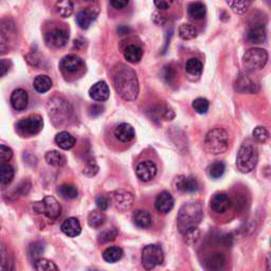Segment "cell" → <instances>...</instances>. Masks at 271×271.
Masks as SVG:
<instances>
[{
    "label": "cell",
    "instance_id": "6da1fadb",
    "mask_svg": "<svg viewBox=\"0 0 271 271\" xmlns=\"http://www.w3.org/2000/svg\"><path fill=\"white\" fill-rule=\"evenodd\" d=\"M114 85L117 93L125 101H135L139 94V82L136 72L124 64L114 70Z\"/></svg>",
    "mask_w": 271,
    "mask_h": 271
},
{
    "label": "cell",
    "instance_id": "7a4b0ae2",
    "mask_svg": "<svg viewBox=\"0 0 271 271\" xmlns=\"http://www.w3.org/2000/svg\"><path fill=\"white\" fill-rule=\"evenodd\" d=\"M203 210L201 203L192 201L184 203L177 215V227L179 232L183 235L188 231L197 228L202 220Z\"/></svg>",
    "mask_w": 271,
    "mask_h": 271
},
{
    "label": "cell",
    "instance_id": "3957f363",
    "mask_svg": "<svg viewBox=\"0 0 271 271\" xmlns=\"http://www.w3.org/2000/svg\"><path fill=\"white\" fill-rule=\"evenodd\" d=\"M204 148L212 155H220L229 148V135L224 128H213L204 139Z\"/></svg>",
    "mask_w": 271,
    "mask_h": 271
},
{
    "label": "cell",
    "instance_id": "277c9868",
    "mask_svg": "<svg viewBox=\"0 0 271 271\" xmlns=\"http://www.w3.org/2000/svg\"><path fill=\"white\" fill-rule=\"evenodd\" d=\"M258 161V151L254 144L245 142L238 149L236 156L237 170L242 173H250L254 170Z\"/></svg>",
    "mask_w": 271,
    "mask_h": 271
},
{
    "label": "cell",
    "instance_id": "5b68a950",
    "mask_svg": "<svg viewBox=\"0 0 271 271\" xmlns=\"http://www.w3.org/2000/svg\"><path fill=\"white\" fill-rule=\"evenodd\" d=\"M48 113L54 124H63L70 117V106L67 101L60 97H53L48 103Z\"/></svg>",
    "mask_w": 271,
    "mask_h": 271
},
{
    "label": "cell",
    "instance_id": "8992f818",
    "mask_svg": "<svg viewBox=\"0 0 271 271\" xmlns=\"http://www.w3.org/2000/svg\"><path fill=\"white\" fill-rule=\"evenodd\" d=\"M165 262V253L159 245H147L142 250L141 263L146 270H153Z\"/></svg>",
    "mask_w": 271,
    "mask_h": 271
},
{
    "label": "cell",
    "instance_id": "52a82bcc",
    "mask_svg": "<svg viewBox=\"0 0 271 271\" xmlns=\"http://www.w3.org/2000/svg\"><path fill=\"white\" fill-rule=\"evenodd\" d=\"M268 62V53L262 48H252L246 51L243 58V63L247 71L259 70L265 67Z\"/></svg>",
    "mask_w": 271,
    "mask_h": 271
},
{
    "label": "cell",
    "instance_id": "ba28073f",
    "mask_svg": "<svg viewBox=\"0 0 271 271\" xmlns=\"http://www.w3.org/2000/svg\"><path fill=\"white\" fill-rule=\"evenodd\" d=\"M42 127H44L42 118L39 115H32L17 122L16 131L23 137H32L40 133Z\"/></svg>",
    "mask_w": 271,
    "mask_h": 271
},
{
    "label": "cell",
    "instance_id": "9c48e42d",
    "mask_svg": "<svg viewBox=\"0 0 271 271\" xmlns=\"http://www.w3.org/2000/svg\"><path fill=\"white\" fill-rule=\"evenodd\" d=\"M60 68L66 77L78 78L85 70V63L75 54H68V56L62 59Z\"/></svg>",
    "mask_w": 271,
    "mask_h": 271
},
{
    "label": "cell",
    "instance_id": "30bf717a",
    "mask_svg": "<svg viewBox=\"0 0 271 271\" xmlns=\"http://www.w3.org/2000/svg\"><path fill=\"white\" fill-rule=\"evenodd\" d=\"M33 210L37 213L46 215L50 220H57L60 218L62 207L53 196H47L42 200L35 202L33 204Z\"/></svg>",
    "mask_w": 271,
    "mask_h": 271
},
{
    "label": "cell",
    "instance_id": "8fae6325",
    "mask_svg": "<svg viewBox=\"0 0 271 271\" xmlns=\"http://www.w3.org/2000/svg\"><path fill=\"white\" fill-rule=\"evenodd\" d=\"M108 198H110L111 204L119 212H126L134 204L133 194L122 189L112 192Z\"/></svg>",
    "mask_w": 271,
    "mask_h": 271
},
{
    "label": "cell",
    "instance_id": "7c38bea8",
    "mask_svg": "<svg viewBox=\"0 0 271 271\" xmlns=\"http://www.w3.org/2000/svg\"><path fill=\"white\" fill-rule=\"evenodd\" d=\"M235 89L241 93H256L259 89V85L252 72L245 71L237 77Z\"/></svg>",
    "mask_w": 271,
    "mask_h": 271
},
{
    "label": "cell",
    "instance_id": "4fadbf2b",
    "mask_svg": "<svg viewBox=\"0 0 271 271\" xmlns=\"http://www.w3.org/2000/svg\"><path fill=\"white\" fill-rule=\"evenodd\" d=\"M69 34L63 29H54L49 31L45 35L46 45L52 49H60L67 45Z\"/></svg>",
    "mask_w": 271,
    "mask_h": 271
},
{
    "label": "cell",
    "instance_id": "5bb4252c",
    "mask_svg": "<svg viewBox=\"0 0 271 271\" xmlns=\"http://www.w3.org/2000/svg\"><path fill=\"white\" fill-rule=\"evenodd\" d=\"M136 175L141 181L148 182L156 177L157 167L154 162L150 160L140 162L136 168Z\"/></svg>",
    "mask_w": 271,
    "mask_h": 271
},
{
    "label": "cell",
    "instance_id": "9a60e30c",
    "mask_svg": "<svg viewBox=\"0 0 271 271\" xmlns=\"http://www.w3.org/2000/svg\"><path fill=\"white\" fill-rule=\"evenodd\" d=\"M211 208L215 213L219 214H224L228 210L231 208L232 202L229 197V195L225 192H220L213 195V197L211 198Z\"/></svg>",
    "mask_w": 271,
    "mask_h": 271
},
{
    "label": "cell",
    "instance_id": "2e32d148",
    "mask_svg": "<svg viewBox=\"0 0 271 271\" xmlns=\"http://www.w3.org/2000/svg\"><path fill=\"white\" fill-rule=\"evenodd\" d=\"M175 189L183 193H196L199 190V183L193 176H179L175 179Z\"/></svg>",
    "mask_w": 271,
    "mask_h": 271
},
{
    "label": "cell",
    "instance_id": "e0dca14e",
    "mask_svg": "<svg viewBox=\"0 0 271 271\" xmlns=\"http://www.w3.org/2000/svg\"><path fill=\"white\" fill-rule=\"evenodd\" d=\"M175 200L172 194L168 191L161 192L155 200V208L161 214H168L174 208Z\"/></svg>",
    "mask_w": 271,
    "mask_h": 271
},
{
    "label": "cell",
    "instance_id": "ac0fdd59",
    "mask_svg": "<svg viewBox=\"0 0 271 271\" xmlns=\"http://www.w3.org/2000/svg\"><path fill=\"white\" fill-rule=\"evenodd\" d=\"M267 34H266V29L265 26L262 24H254L250 28L248 29L246 33V38L247 40L250 42V44H263L266 40Z\"/></svg>",
    "mask_w": 271,
    "mask_h": 271
},
{
    "label": "cell",
    "instance_id": "d6986e66",
    "mask_svg": "<svg viewBox=\"0 0 271 271\" xmlns=\"http://www.w3.org/2000/svg\"><path fill=\"white\" fill-rule=\"evenodd\" d=\"M110 95V87L103 81L93 84L89 89V96L95 102H105L108 100Z\"/></svg>",
    "mask_w": 271,
    "mask_h": 271
},
{
    "label": "cell",
    "instance_id": "ffe728a7",
    "mask_svg": "<svg viewBox=\"0 0 271 271\" xmlns=\"http://www.w3.org/2000/svg\"><path fill=\"white\" fill-rule=\"evenodd\" d=\"M96 16H97L96 10L92 8H86L80 11L75 20H77V24L80 26L81 29L87 30L91 26L93 21L96 19Z\"/></svg>",
    "mask_w": 271,
    "mask_h": 271
},
{
    "label": "cell",
    "instance_id": "44dd1931",
    "mask_svg": "<svg viewBox=\"0 0 271 271\" xmlns=\"http://www.w3.org/2000/svg\"><path fill=\"white\" fill-rule=\"evenodd\" d=\"M203 266L207 271H223L226 266V257L223 253H212L204 259Z\"/></svg>",
    "mask_w": 271,
    "mask_h": 271
},
{
    "label": "cell",
    "instance_id": "7402d4cb",
    "mask_svg": "<svg viewBox=\"0 0 271 271\" xmlns=\"http://www.w3.org/2000/svg\"><path fill=\"white\" fill-rule=\"evenodd\" d=\"M116 138L122 143H128L133 141L136 137V133L134 127L128 123L119 124L115 129Z\"/></svg>",
    "mask_w": 271,
    "mask_h": 271
},
{
    "label": "cell",
    "instance_id": "603a6c76",
    "mask_svg": "<svg viewBox=\"0 0 271 271\" xmlns=\"http://www.w3.org/2000/svg\"><path fill=\"white\" fill-rule=\"evenodd\" d=\"M62 232L68 237H77L82 232V226L78 219L69 218L62 224Z\"/></svg>",
    "mask_w": 271,
    "mask_h": 271
},
{
    "label": "cell",
    "instance_id": "cb8c5ba5",
    "mask_svg": "<svg viewBox=\"0 0 271 271\" xmlns=\"http://www.w3.org/2000/svg\"><path fill=\"white\" fill-rule=\"evenodd\" d=\"M29 103V95L28 92L24 89H16L11 95V105L13 106L16 111H24L27 108Z\"/></svg>",
    "mask_w": 271,
    "mask_h": 271
},
{
    "label": "cell",
    "instance_id": "d4e9b609",
    "mask_svg": "<svg viewBox=\"0 0 271 271\" xmlns=\"http://www.w3.org/2000/svg\"><path fill=\"white\" fill-rule=\"evenodd\" d=\"M133 222L140 229H149L151 225H153L151 215L145 210L135 211L133 214Z\"/></svg>",
    "mask_w": 271,
    "mask_h": 271
},
{
    "label": "cell",
    "instance_id": "484cf974",
    "mask_svg": "<svg viewBox=\"0 0 271 271\" xmlns=\"http://www.w3.org/2000/svg\"><path fill=\"white\" fill-rule=\"evenodd\" d=\"M75 142H77V140L68 132H61L56 136V143L62 149H71L75 145Z\"/></svg>",
    "mask_w": 271,
    "mask_h": 271
},
{
    "label": "cell",
    "instance_id": "4316f807",
    "mask_svg": "<svg viewBox=\"0 0 271 271\" xmlns=\"http://www.w3.org/2000/svg\"><path fill=\"white\" fill-rule=\"evenodd\" d=\"M142 56H143V50L137 45H129L126 47L124 51L125 60L132 64L139 63L141 59H142Z\"/></svg>",
    "mask_w": 271,
    "mask_h": 271
},
{
    "label": "cell",
    "instance_id": "83f0119b",
    "mask_svg": "<svg viewBox=\"0 0 271 271\" xmlns=\"http://www.w3.org/2000/svg\"><path fill=\"white\" fill-rule=\"evenodd\" d=\"M189 16L194 20H201L204 18L205 13H207V8L202 3H192L188 9Z\"/></svg>",
    "mask_w": 271,
    "mask_h": 271
},
{
    "label": "cell",
    "instance_id": "f1b7e54d",
    "mask_svg": "<svg viewBox=\"0 0 271 271\" xmlns=\"http://www.w3.org/2000/svg\"><path fill=\"white\" fill-rule=\"evenodd\" d=\"M123 256V250L120 247H110L103 252V258L107 263H117Z\"/></svg>",
    "mask_w": 271,
    "mask_h": 271
},
{
    "label": "cell",
    "instance_id": "f546056e",
    "mask_svg": "<svg viewBox=\"0 0 271 271\" xmlns=\"http://www.w3.org/2000/svg\"><path fill=\"white\" fill-rule=\"evenodd\" d=\"M0 34H2L3 39L10 44V40L15 36V25L11 20H2L0 21Z\"/></svg>",
    "mask_w": 271,
    "mask_h": 271
},
{
    "label": "cell",
    "instance_id": "4dcf8cb0",
    "mask_svg": "<svg viewBox=\"0 0 271 271\" xmlns=\"http://www.w3.org/2000/svg\"><path fill=\"white\" fill-rule=\"evenodd\" d=\"M34 89L39 93H45L49 91L52 87V80L48 75H38L33 82Z\"/></svg>",
    "mask_w": 271,
    "mask_h": 271
},
{
    "label": "cell",
    "instance_id": "1f68e13d",
    "mask_svg": "<svg viewBox=\"0 0 271 271\" xmlns=\"http://www.w3.org/2000/svg\"><path fill=\"white\" fill-rule=\"evenodd\" d=\"M45 159L49 166L56 167V168H61L66 164V158H65V156L58 150L48 151L45 156Z\"/></svg>",
    "mask_w": 271,
    "mask_h": 271
},
{
    "label": "cell",
    "instance_id": "d6a6232c",
    "mask_svg": "<svg viewBox=\"0 0 271 271\" xmlns=\"http://www.w3.org/2000/svg\"><path fill=\"white\" fill-rule=\"evenodd\" d=\"M15 177V170L9 164L0 165V183L10 184Z\"/></svg>",
    "mask_w": 271,
    "mask_h": 271
},
{
    "label": "cell",
    "instance_id": "836d02e7",
    "mask_svg": "<svg viewBox=\"0 0 271 271\" xmlns=\"http://www.w3.org/2000/svg\"><path fill=\"white\" fill-rule=\"evenodd\" d=\"M202 63L198 60V59H190L187 61L186 63V71L188 72V74L192 75V77L198 78L202 73Z\"/></svg>",
    "mask_w": 271,
    "mask_h": 271
},
{
    "label": "cell",
    "instance_id": "e575fe53",
    "mask_svg": "<svg viewBox=\"0 0 271 271\" xmlns=\"http://www.w3.org/2000/svg\"><path fill=\"white\" fill-rule=\"evenodd\" d=\"M106 221L105 215L102 211H91L88 215V225L93 229H99Z\"/></svg>",
    "mask_w": 271,
    "mask_h": 271
},
{
    "label": "cell",
    "instance_id": "d590c367",
    "mask_svg": "<svg viewBox=\"0 0 271 271\" xmlns=\"http://www.w3.org/2000/svg\"><path fill=\"white\" fill-rule=\"evenodd\" d=\"M119 234V231L117 228H107V229L103 230L99 235H97V242L100 244H106L110 242H114Z\"/></svg>",
    "mask_w": 271,
    "mask_h": 271
},
{
    "label": "cell",
    "instance_id": "8d00e7d4",
    "mask_svg": "<svg viewBox=\"0 0 271 271\" xmlns=\"http://www.w3.org/2000/svg\"><path fill=\"white\" fill-rule=\"evenodd\" d=\"M226 171V166L222 161H215L208 168V174L213 179L221 178Z\"/></svg>",
    "mask_w": 271,
    "mask_h": 271
},
{
    "label": "cell",
    "instance_id": "74e56055",
    "mask_svg": "<svg viewBox=\"0 0 271 271\" xmlns=\"http://www.w3.org/2000/svg\"><path fill=\"white\" fill-rule=\"evenodd\" d=\"M59 194L65 199H74L78 197L79 192L72 184H62L58 189Z\"/></svg>",
    "mask_w": 271,
    "mask_h": 271
},
{
    "label": "cell",
    "instance_id": "f35d334b",
    "mask_svg": "<svg viewBox=\"0 0 271 271\" xmlns=\"http://www.w3.org/2000/svg\"><path fill=\"white\" fill-rule=\"evenodd\" d=\"M179 36L184 40H191L197 36V30L193 25L183 24L179 28Z\"/></svg>",
    "mask_w": 271,
    "mask_h": 271
},
{
    "label": "cell",
    "instance_id": "ab89813d",
    "mask_svg": "<svg viewBox=\"0 0 271 271\" xmlns=\"http://www.w3.org/2000/svg\"><path fill=\"white\" fill-rule=\"evenodd\" d=\"M34 267L36 271H59L58 266L47 258L39 257L35 259Z\"/></svg>",
    "mask_w": 271,
    "mask_h": 271
},
{
    "label": "cell",
    "instance_id": "60d3db41",
    "mask_svg": "<svg viewBox=\"0 0 271 271\" xmlns=\"http://www.w3.org/2000/svg\"><path fill=\"white\" fill-rule=\"evenodd\" d=\"M56 8H57L58 13L62 17L66 18V17H69L73 13L74 5L72 2H69V0H65V2H59Z\"/></svg>",
    "mask_w": 271,
    "mask_h": 271
},
{
    "label": "cell",
    "instance_id": "b9f144b4",
    "mask_svg": "<svg viewBox=\"0 0 271 271\" xmlns=\"http://www.w3.org/2000/svg\"><path fill=\"white\" fill-rule=\"evenodd\" d=\"M192 107L194 108V111L198 114H207L210 107V103L207 99H203V97H197L195 99L192 103Z\"/></svg>",
    "mask_w": 271,
    "mask_h": 271
},
{
    "label": "cell",
    "instance_id": "7bdbcfd3",
    "mask_svg": "<svg viewBox=\"0 0 271 271\" xmlns=\"http://www.w3.org/2000/svg\"><path fill=\"white\" fill-rule=\"evenodd\" d=\"M234 13L236 14H243L248 10V8L251 6L250 2H245V0H238V2H227Z\"/></svg>",
    "mask_w": 271,
    "mask_h": 271
},
{
    "label": "cell",
    "instance_id": "ee69618b",
    "mask_svg": "<svg viewBox=\"0 0 271 271\" xmlns=\"http://www.w3.org/2000/svg\"><path fill=\"white\" fill-rule=\"evenodd\" d=\"M252 135H253V138L259 143H265L269 139V132L264 126L255 127Z\"/></svg>",
    "mask_w": 271,
    "mask_h": 271
},
{
    "label": "cell",
    "instance_id": "f6af8a7d",
    "mask_svg": "<svg viewBox=\"0 0 271 271\" xmlns=\"http://www.w3.org/2000/svg\"><path fill=\"white\" fill-rule=\"evenodd\" d=\"M11 258H12V255L9 254L7 247L4 244H0V271L4 270Z\"/></svg>",
    "mask_w": 271,
    "mask_h": 271
},
{
    "label": "cell",
    "instance_id": "bcb514c9",
    "mask_svg": "<svg viewBox=\"0 0 271 271\" xmlns=\"http://www.w3.org/2000/svg\"><path fill=\"white\" fill-rule=\"evenodd\" d=\"M13 157V150L7 145H0V164H7Z\"/></svg>",
    "mask_w": 271,
    "mask_h": 271
},
{
    "label": "cell",
    "instance_id": "7dc6e473",
    "mask_svg": "<svg viewBox=\"0 0 271 271\" xmlns=\"http://www.w3.org/2000/svg\"><path fill=\"white\" fill-rule=\"evenodd\" d=\"M199 235H200V232L197 228H195V229H192V230L188 231L187 233L183 234L184 241H186V243H188L190 245H193L194 243H196L199 238Z\"/></svg>",
    "mask_w": 271,
    "mask_h": 271
},
{
    "label": "cell",
    "instance_id": "c3c4849f",
    "mask_svg": "<svg viewBox=\"0 0 271 271\" xmlns=\"http://www.w3.org/2000/svg\"><path fill=\"white\" fill-rule=\"evenodd\" d=\"M99 172V167L96 166V164L94 161H88L87 162V165H86L83 173L86 175V176H88V177H92L94 176L96 173Z\"/></svg>",
    "mask_w": 271,
    "mask_h": 271
},
{
    "label": "cell",
    "instance_id": "681fc988",
    "mask_svg": "<svg viewBox=\"0 0 271 271\" xmlns=\"http://www.w3.org/2000/svg\"><path fill=\"white\" fill-rule=\"evenodd\" d=\"M95 203L97 205V208H99L100 211H102V212L106 211L111 205L110 198H108V196H104V195H100V196H97L95 199Z\"/></svg>",
    "mask_w": 271,
    "mask_h": 271
},
{
    "label": "cell",
    "instance_id": "f907efd6",
    "mask_svg": "<svg viewBox=\"0 0 271 271\" xmlns=\"http://www.w3.org/2000/svg\"><path fill=\"white\" fill-rule=\"evenodd\" d=\"M31 190V182L29 180H24L23 182H20L17 188H16V193L19 196H25Z\"/></svg>",
    "mask_w": 271,
    "mask_h": 271
},
{
    "label": "cell",
    "instance_id": "816d5d0a",
    "mask_svg": "<svg viewBox=\"0 0 271 271\" xmlns=\"http://www.w3.org/2000/svg\"><path fill=\"white\" fill-rule=\"evenodd\" d=\"M11 67H12V63L10 60H0V78L5 77V75L10 71Z\"/></svg>",
    "mask_w": 271,
    "mask_h": 271
},
{
    "label": "cell",
    "instance_id": "f5cc1de1",
    "mask_svg": "<svg viewBox=\"0 0 271 271\" xmlns=\"http://www.w3.org/2000/svg\"><path fill=\"white\" fill-rule=\"evenodd\" d=\"M175 77V71L171 66H167L164 69V78L165 80H167L168 82H171Z\"/></svg>",
    "mask_w": 271,
    "mask_h": 271
},
{
    "label": "cell",
    "instance_id": "db71d44e",
    "mask_svg": "<svg viewBox=\"0 0 271 271\" xmlns=\"http://www.w3.org/2000/svg\"><path fill=\"white\" fill-rule=\"evenodd\" d=\"M103 106L102 105H99V104H94L90 107V110H89V114L92 116V117H96V116H99L103 113Z\"/></svg>",
    "mask_w": 271,
    "mask_h": 271
},
{
    "label": "cell",
    "instance_id": "11a10c76",
    "mask_svg": "<svg viewBox=\"0 0 271 271\" xmlns=\"http://www.w3.org/2000/svg\"><path fill=\"white\" fill-rule=\"evenodd\" d=\"M111 5L118 10H122L125 9L128 6V2H118V0H114V2H111Z\"/></svg>",
    "mask_w": 271,
    "mask_h": 271
},
{
    "label": "cell",
    "instance_id": "9f6ffc18",
    "mask_svg": "<svg viewBox=\"0 0 271 271\" xmlns=\"http://www.w3.org/2000/svg\"><path fill=\"white\" fill-rule=\"evenodd\" d=\"M10 44L8 41H6L5 39H2L0 40V56H3V54H6L9 49H10Z\"/></svg>",
    "mask_w": 271,
    "mask_h": 271
},
{
    "label": "cell",
    "instance_id": "6f0895ef",
    "mask_svg": "<svg viewBox=\"0 0 271 271\" xmlns=\"http://www.w3.org/2000/svg\"><path fill=\"white\" fill-rule=\"evenodd\" d=\"M154 4L159 10H168L171 7V3L169 2H155Z\"/></svg>",
    "mask_w": 271,
    "mask_h": 271
},
{
    "label": "cell",
    "instance_id": "680465c9",
    "mask_svg": "<svg viewBox=\"0 0 271 271\" xmlns=\"http://www.w3.org/2000/svg\"><path fill=\"white\" fill-rule=\"evenodd\" d=\"M154 21L157 24V25H164L165 24V16L161 15V14H158V13H154V17H153Z\"/></svg>",
    "mask_w": 271,
    "mask_h": 271
},
{
    "label": "cell",
    "instance_id": "91938a15",
    "mask_svg": "<svg viewBox=\"0 0 271 271\" xmlns=\"http://www.w3.org/2000/svg\"><path fill=\"white\" fill-rule=\"evenodd\" d=\"M3 271H15V264H14L13 257L10 259V262L7 264V266L4 268Z\"/></svg>",
    "mask_w": 271,
    "mask_h": 271
},
{
    "label": "cell",
    "instance_id": "94428289",
    "mask_svg": "<svg viewBox=\"0 0 271 271\" xmlns=\"http://www.w3.org/2000/svg\"><path fill=\"white\" fill-rule=\"evenodd\" d=\"M128 31H129V29L126 28V27H123V26L118 29V32H119V33H120L121 35H125V34H127V33H128Z\"/></svg>",
    "mask_w": 271,
    "mask_h": 271
},
{
    "label": "cell",
    "instance_id": "6125c7cd",
    "mask_svg": "<svg viewBox=\"0 0 271 271\" xmlns=\"http://www.w3.org/2000/svg\"><path fill=\"white\" fill-rule=\"evenodd\" d=\"M0 230H2V226H0Z\"/></svg>",
    "mask_w": 271,
    "mask_h": 271
}]
</instances>
